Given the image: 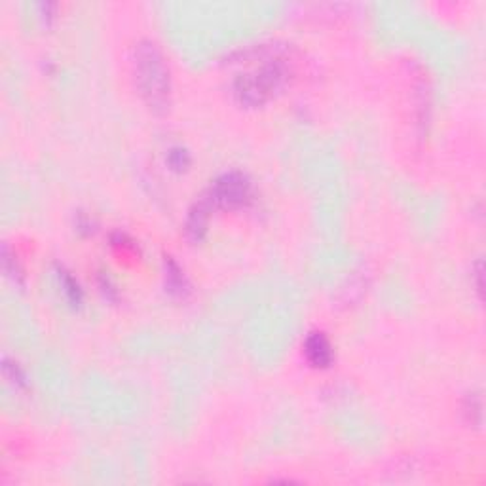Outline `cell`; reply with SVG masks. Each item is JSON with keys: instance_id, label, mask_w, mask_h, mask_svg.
<instances>
[{"instance_id": "cell-1", "label": "cell", "mask_w": 486, "mask_h": 486, "mask_svg": "<svg viewBox=\"0 0 486 486\" xmlns=\"http://www.w3.org/2000/svg\"><path fill=\"white\" fill-rule=\"evenodd\" d=\"M306 353L310 361L317 366H325L330 361V346L323 335H314L308 338Z\"/></svg>"}, {"instance_id": "cell-2", "label": "cell", "mask_w": 486, "mask_h": 486, "mask_svg": "<svg viewBox=\"0 0 486 486\" xmlns=\"http://www.w3.org/2000/svg\"><path fill=\"white\" fill-rule=\"evenodd\" d=\"M218 196H221L226 203H240L243 202V198L247 196V185L241 179L234 180L232 177H230V179H226V183H221Z\"/></svg>"}]
</instances>
